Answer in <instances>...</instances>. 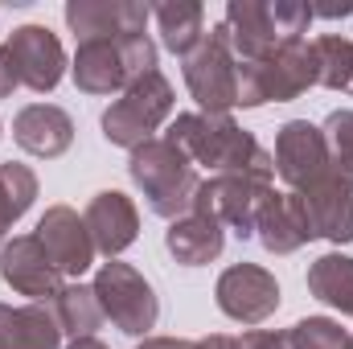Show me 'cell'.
<instances>
[{"label":"cell","instance_id":"cell-1","mask_svg":"<svg viewBox=\"0 0 353 349\" xmlns=\"http://www.w3.org/2000/svg\"><path fill=\"white\" fill-rule=\"evenodd\" d=\"M165 140L181 148L193 165H205L218 173H243L255 181H275V157L267 152L263 144L234 123L230 115H205V111H185L176 115L165 132Z\"/></svg>","mask_w":353,"mask_h":349},{"label":"cell","instance_id":"cell-2","mask_svg":"<svg viewBox=\"0 0 353 349\" xmlns=\"http://www.w3.org/2000/svg\"><path fill=\"white\" fill-rule=\"evenodd\" d=\"M128 177L148 197V210L165 222H176L193 210V197H197V185H201L197 165L181 148H173L165 136H152L140 148H132Z\"/></svg>","mask_w":353,"mask_h":349},{"label":"cell","instance_id":"cell-3","mask_svg":"<svg viewBox=\"0 0 353 349\" xmlns=\"http://www.w3.org/2000/svg\"><path fill=\"white\" fill-rule=\"evenodd\" d=\"M157 70V41L148 33H128V37H94L79 41L74 54V87L83 94H123L136 79Z\"/></svg>","mask_w":353,"mask_h":349},{"label":"cell","instance_id":"cell-4","mask_svg":"<svg viewBox=\"0 0 353 349\" xmlns=\"http://www.w3.org/2000/svg\"><path fill=\"white\" fill-rule=\"evenodd\" d=\"M308 87H316V54L308 37L283 41L263 62L234 66V107H263V103H292Z\"/></svg>","mask_w":353,"mask_h":349},{"label":"cell","instance_id":"cell-5","mask_svg":"<svg viewBox=\"0 0 353 349\" xmlns=\"http://www.w3.org/2000/svg\"><path fill=\"white\" fill-rule=\"evenodd\" d=\"M173 83L152 70L144 79H136L107 111H103V140L115 148H140L144 140H152V132L173 115Z\"/></svg>","mask_w":353,"mask_h":349},{"label":"cell","instance_id":"cell-6","mask_svg":"<svg viewBox=\"0 0 353 349\" xmlns=\"http://www.w3.org/2000/svg\"><path fill=\"white\" fill-rule=\"evenodd\" d=\"M94 296H99V308L103 317L128 333V337H148V329H157V317H161V300L152 292V283L132 267V263L107 259L94 275Z\"/></svg>","mask_w":353,"mask_h":349},{"label":"cell","instance_id":"cell-7","mask_svg":"<svg viewBox=\"0 0 353 349\" xmlns=\"http://www.w3.org/2000/svg\"><path fill=\"white\" fill-rule=\"evenodd\" d=\"M234 50H230V33L218 21L214 29H205V37L197 41V50L189 58H181V74L185 87L197 99V107L205 115H230L234 111Z\"/></svg>","mask_w":353,"mask_h":349},{"label":"cell","instance_id":"cell-8","mask_svg":"<svg viewBox=\"0 0 353 349\" xmlns=\"http://www.w3.org/2000/svg\"><path fill=\"white\" fill-rule=\"evenodd\" d=\"M267 193H271L267 181L243 173H218L197 185L189 214H205V218L230 226L239 239H255V218H259V206L267 201Z\"/></svg>","mask_w":353,"mask_h":349},{"label":"cell","instance_id":"cell-9","mask_svg":"<svg viewBox=\"0 0 353 349\" xmlns=\"http://www.w3.org/2000/svg\"><path fill=\"white\" fill-rule=\"evenodd\" d=\"M214 300H218V308L230 321H239V325H263L267 317L279 308V283L259 263H234V267H226L218 275Z\"/></svg>","mask_w":353,"mask_h":349},{"label":"cell","instance_id":"cell-10","mask_svg":"<svg viewBox=\"0 0 353 349\" xmlns=\"http://www.w3.org/2000/svg\"><path fill=\"white\" fill-rule=\"evenodd\" d=\"M0 275H4V283L12 292L29 296V304H50L66 288V275L46 255L37 235H12L0 247Z\"/></svg>","mask_w":353,"mask_h":349},{"label":"cell","instance_id":"cell-11","mask_svg":"<svg viewBox=\"0 0 353 349\" xmlns=\"http://www.w3.org/2000/svg\"><path fill=\"white\" fill-rule=\"evenodd\" d=\"M292 193H300L316 239H329L337 247L353 243V177L345 169L333 165L325 177H316L312 185L292 189Z\"/></svg>","mask_w":353,"mask_h":349},{"label":"cell","instance_id":"cell-12","mask_svg":"<svg viewBox=\"0 0 353 349\" xmlns=\"http://www.w3.org/2000/svg\"><path fill=\"white\" fill-rule=\"evenodd\" d=\"M4 50L17 62L21 87H29L33 94H50L66 74V50L58 41V33H50L46 25H21L8 33Z\"/></svg>","mask_w":353,"mask_h":349},{"label":"cell","instance_id":"cell-13","mask_svg":"<svg viewBox=\"0 0 353 349\" xmlns=\"http://www.w3.org/2000/svg\"><path fill=\"white\" fill-rule=\"evenodd\" d=\"M271 157H275V173L292 189H304V185H312L316 177H325L333 169L325 132L316 123H308V119H288L275 132V152Z\"/></svg>","mask_w":353,"mask_h":349},{"label":"cell","instance_id":"cell-14","mask_svg":"<svg viewBox=\"0 0 353 349\" xmlns=\"http://www.w3.org/2000/svg\"><path fill=\"white\" fill-rule=\"evenodd\" d=\"M148 17H152V4L144 0H70L66 4V25L79 41L144 33Z\"/></svg>","mask_w":353,"mask_h":349},{"label":"cell","instance_id":"cell-15","mask_svg":"<svg viewBox=\"0 0 353 349\" xmlns=\"http://www.w3.org/2000/svg\"><path fill=\"white\" fill-rule=\"evenodd\" d=\"M37 243L46 247V255L58 263L62 275H83L90 263H94V243H90L87 222L79 218V210L70 206H50L37 222Z\"/></svg>","mask_w":353,"mask_h":349},{"label":"cell","instance_id":"cell-16","mask_svg":"<svg viewBox=\"0 0 353 349\" xmlns=\"http://www.w3.org/2000/svg\"><path fill=\"white\" fill-rule=\"evenodd\" d=\"M83 222H87V230H90L94 251L107 255V259L123 255V251L140 239V210H136V201H132L128 193H119V189L94 193L90 206H87V214H83Z\"/></svg>","mask_w":353,"mask_h":349},{"label":"cell","instance_id":"cell-17","mask_svg":"<svg viewBox=\"0 0 353 349\" xmlns=\"http://www.w3.org/2000/svg\"><path fill=\"white\" fill-rule=\"evenodd\" d=\"M255 239L263 243L267 255H292L316 239L300 193H279V189L267 193V201L259 206V218H255Z\"/></svg>","mask_w":353,"mask_h":349},{"label":"cell","instance_id":"cell-18","mask_svg":"<svg viewBox=\"0 0 353 349\" xmlns=\"http://www.w3.org/2000/svg\"><path fill=\"white\" fill-rule=\"evenodd\" d=\"M222 25L230 33V50L239 62H263L283 46L271 17V0H230Z\"/></svg>","mask_w":353,"mask_h":349},{"label":"cell","instance_id":"cell-19","mask_svg":"<svg viewBox=\"0 0 353 349\" xmlns=\"http://www.w3.org/2000/svg\"><path fill=\"white\" fill-rule=\"evenodd\" d=\"M12 140L41 161H58L70 144H74V119L70 111L54 107V103H29L17 111L12 119Z\"/></svg>","mask_w":353,"mask_h":349},{"label":"cell","instance_id":"cell-20","mask_svg":"<svg viewBox=\"0 0 353 349\" xmlns=\"http://www.w3.org/2000/svg\"><path fill=\"white\" fill-rule=\"evenodd\" d=\"M165 247L181 267H201V263H214L226 247V226L205 218V214H185L169 222L165 230Z\"/></svg>","mask_w":353,"mask_h":349},{"label":"cell","instance_id":"cell-21","mask_svg":"<svg viewBox=\"0 0 353 349\" xmlns=\"http://www.w3.org/2000/svg\"><path fill=\"white\" fill-rule=\"evenodd\" d=\"M62 329L50 304H0V349H58Z\"/></svg>","mask_w":353,"mask_h":349},{"label":"cell","instance_id":"cell-22","mask_svg":"<svg viewBox=\"0 0 353 349\" xmlns=\"http://www.w3.org/2000/svg\"><path fill=\"white\" fill-rule=\"evenodd\" d=\"M152 21H157L165 50L176 58H189L197 41L205 37V8L197 0H161L152 4Z\"/></svg>","mask_w":353,"mask_h":349},{"label":"cell","instance_id":"cell-23","mask_svg":"<svg viewBox=\"0 0 353 349\" xmlns=\"http://www.w3.org/2000/svg\"><path fill=\"white\" fill-rule=\"evenodd\" d=\"M50 312H54L62 337H70V341H79V337H94V329L107 321L103 308H99L94 288H87V283H66V288L50 300Z\"/></svg>","mask_w":353,"mask_h":349},{"label":"cell","instance_id":"cell-24","mask_svg":"<svg viewBox=\"0 0 353 349\" xmlns=\"http://www.w3.org/2000/svg\"><path fill=\"white\" fill-rule=\"evenodd\" d=\"M308 292L321 304L337 308L341 317H353V259L341 255V251L321 255L308 267Z\"/></svg>","mask_w":353,"mask_h":349},{"label":"cell","instance_id":"cell-25","mask_svg":"<svg viewBox=\"0 0 353 349\" xmlns=\"http://www.w3.org/2000/svg\"><path fill=\"white\" fill-rule=\"evenodd\" d=\"M33 197H37V173L21 161H4L0 165V247L8 243L12 222L25 218Z\"/></svg>","mask_w":353,"mask_h":349},{"label":"cell","instance_id":"cell-26","mask_svg":"<svg viewBox=\"0 0 353 349\" xmlns=\"http://www.w3.org/2000/svg\"><path fill=\"white\" fill-rule=\"evenodd\" d=\"M312 54H316V87L353 94V37L325 33L312 41Z\"/></svg>","mask_w":353,"mask_h":349},{"label":"cell","instance_id":"cell-27","mask_svg":"<svg viewBox=\"0 0 353 349\" xmlns=\"http://www.w3.org/2000/svg\"><path fill=\"white\" fill-rule=\"evenodd\" d=\"M288 349H350V333L333 317H304L283 333Z\"/></svg>","mask_w":353,"mask_h":349},{"label":"cell","instance_id":"cell-28","mask_svg":"<svg viewBox=\"0 0 353 349\" xmlns=\"http://www.w3.org/2000/svg\"><path fill=\"white\" fill-rule=\"evenodd\" d=\"M325 144H329V157H333V165L337 169H345L353 177V111L350 107H341V111H333L329 119H325Z\"/></svg>","mask_w":353,"mask_h":349},{"label":"cell","instance_id":"cell-29","mask_svg":"<svg viewBox=\"0 0 353 349\" xmlns=\"http://www.w3.org/2000/svg\"><path fill=\"white\" fill-rule=\"evenodd\" d=\"M271 17H275V29H279L283 41L304 37L308 25H312V8L304 0H271Z\"/></svg>","mask_w":353,"mask_h":349},{"label":"cell","instance_id":"cell-30","mask_svg":"<svg viewBox=\"0 0 353 349\" xmlns=\"http://www.w3.org/2000/svg\"><path fill=\"white\" fill-rule=\"evenodd\" d=\"M239 341H243V349H288L283 346V333H271V329H251Z\"/></svg>","mask_w":353,"mask_h":349},{"label":"cell","instance_id":"cell-31","mask_svg":"<svg viewBox=\"0 0 353 349\" xmlns=\"http://www.w3.org/2000/svg\"><path fill=\"white\" fill-rule=\"evenodd\" d=\"M21 87V74H17V62H12V54L0 46V99H8L12 90Z\"/></svg>","mask_w":353,"mask_h":349},{"label":"cell","instance_id":"cell-32","mask_svg":"<svg viewBox=\"0 0 353 349\" xmlns=\"http://www.w3.org/2000/svg\"><path fill=\"white\" fill-rule=\"evenodd\" d=\"M136 349H197V341H185V337H144Z\"/></svg>","mask_w":353,"mask_h":349},{"label":"cell","instance_id":"cell-33","mask_svg":"<svg viewBox=\"0 0 353 349\" xmlns=\"http://www.w3.org/2000/svg\"><path fill=\"white\" fill-rule=\"evenodd\" d=\"M308 8H312V17H329V21L353 17V0H341V4H308Z\"/></svg>","mask_w":353,"mask_h":349},{"label":"cell","instance_id":"cell-34","mask_svg":"<svg viewBox=\"0 0 353 349\" xmlns=\"http://www.w3.org/2000/svg\"><path fill=\"white\" fill-rule=\"evenodd\" d=\"M197 349H243L239 337H230V333H210V337H201Z\"/></svg>","mask_w":353,"mask_h":349},{"label":"cell","instance_id":"cell-35","mask_svg":"<svg viewBox=\"0 0 353 349\" xmlns=\"http://www.w3.org/2000/svg\"><path fill=\"white\" fill-rule=\"evenodd\" d=\"M66 349H107V346H103L99 337H79V341H70Z\"/></svg>","mask_w":353,"mask_h":349},{"label":"cell","instance_id":"cell-36","mask_svg":"<svg viewBox=\"0 0 353 349\" xmlns=\"http://www.w3.org/2000/svg\"><path fill=\"white\" fill-rule=\"evenodd\" d=\"M350 349H353V337H350Z\"/></svg>","mask_w":353,"mask_h":349}]
</instances>
